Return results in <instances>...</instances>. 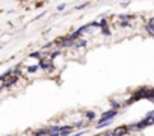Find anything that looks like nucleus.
<instances>
[{"instance_id": "ddd939ff", "label": "nucleus", "mask_w": 154, "mask_h": 136, "mask_svg": "<svg viewBox=\"0 0 154 136\" xmlns=\"http://www.w3.org/2000/svg\"><path fill=\"white\" fill-rule=\"evenodd\" d=\"M148 24H151V26H154V17H151V18L148 20Z\"/></svg>"}, {"instance_id": "7ed1b4c3", "label": "nucleus", "mask_w": 154, "mask_h": 136, "mask_svg": "<svg viewBox=\"0 0 154 136\" xmlns=\"http://www.w3.org/2000/svg\"><path fill=\"white\" fill-rule=\"evenodd\" d=\"M127 133H130L128 127H118V128H115L112 131V134H127Z\"/></svg>"}, {"instance_id": "423d86ee", "label": "nucleus", "mask_w": 154, "mask_h": 136, "mask_svg": "<svg viewBox=\"0 0 154 136\" xmlns=\"http://www.w3.org/2000/svg\"><path fill=\"white\" fill-rule=\"evenodd\" d=\"M38 70H41L39 68V63H33V65H29V68H27V73H36Z\"/></svg>"}, {"instance_id": "dca6fc26", "label": "nucleus", "mask_w": 154, "mask_h": 136, "mask_svg": "<svg viewBox=\"0 0 154 136\" xmlns=\"http://www.w3.org/2000/svg\"><path fill=\"white\" fill-rule=\"evenodd\" d=\"M152 119H154V118H152Z\"/></svg>"}, {"instance_id": "f257e3e1", "label": "nucleus", "mask_w": 154, "mask_h": 136, "mask_svg": "<svg viewBox=\"0 0 154 136\" xmlns=\"http://www.w3.org/2000/svg\"><path fill=\"white\" fill-rule=\"evenodd\" d=\"M47 128H48V134H54V136L74 133V125H51Z\"/></svg>"}, {"instance_id": "0eeeda50", "label": "nucleus", "mask_w": 154, "mask_h": 136, "mask_svg": "<svg viewBox=\"0 0 154 136\" xmlns=\"http://www.w3.org/2000/svg\"><path fill=\"white\" fill-rule=\"evenodd\" d=\"M118 18H119V21H131V20H133V15H128V14H121Z\"/></svg>"}, {"instance_id": "4468645a", "label": "nucleus", "mask_w": 154, "mask_h": 136, "mask_svg": "<svg viewBox=\"0 0 154 136\" xmlns=\"http://www.w3.org/2000/svg\"><path fill=\"white\" fill-rule=\"evenodd\" d=\"M127 6H128V2H122L121 3V8H127Z\"/></svg>"}, {"instance_id": "9b49d317", "label": "nucleus", "mask_w": 154, "mask_h": 136, "mask_svg": "<svg viewBox=\"0 0 154 136\" xmlns=\"http://www.w3.org/2000/svg\"><path fill=\"white\" fill-rule=\"evenodd\" d=\"M65 6H66L65 3H60V5L57 6V11H63V9H65Z\"/></svg>"}, {"instance_id": "39448f33", "label": "nucleus", "mask_w": 154, "mask_h": 136, "mask_svg": "<svg viewBox=\"0 0 154 136\" xmlns=\"http://www.w3.org/2000/svg\"><path fill=\"white\" fill-rule=\"evenodd\" d=\"M86 124H88V119L85 118V119H82V121H77V122H74L72 125H74V128H83Z\"/></svg>"}, {"instance_id": "1a4fd4ad", "label": "nucleus", "mask_w": 154, "mask_h": 136, "mask_svg": "<svg viewBox=\"0 0 154 136\" xmlns=\"http://www.w3.org/2000/svg\"><path fill=\"white\" fill-rule=\"evenodd\" d=\"M100 29H101V33H103V35H106V36H107V35H110V30H109V27H107V26H103V27H100Z\"/></svg>"}, {"instance_id": "9d476101", "label": "nucleus", "mask_w": 154, "mask_h": 136, "mask_svg": "<svg viewBox=\"0 0 154 136\" xmlns=\"http://www.w3.org/2000/svg\"><path fill=\"white\" fill-rule=\"evenodd\" d=\"M86 6H88V3H82V5H79V6H75V9H77V11H80V9H85Z\"/></svg>"}, {"instance_id": "f03ea898", "label": "nucleus", "mask_w": 154, "mask_h": 136, "mask_svg": "<svg viewBox=\"0 0 154 136\" xmlns=\"http://www.w3.org/2000/svg\"><path fill=\"white\" fill-rule=\"evenodd\" d=\"M118 115V109H109V110H106V112H103L101 115H100V118H98V121H106V119H113L115 116Z\"/></svg>"}, {"instance_id": "20e7f679", "label": "nucleus", "mask_w": 154, "mask_h": 136, "mask_svg": "<svg viewBox=\"0 0 154 136\" xmlns=\"http://www.w3.org/2000/svg\"><path fill=\"white\" fill-rule=\"evenodd\" d=\"M85 118H86L88 121H94V119L97 118V113H95L94 110H86V112H85Z\"/></svg>"}, {"instance_id": "2eb2a0df", "label": "nucleus", "mask_w": 154, "mask_h": 136, "mask_svg": "<svg viewBox=\"0 0 154 136\" xmlns=\"http://www.w3.org/2000/svg\"><path fill=\"white\" fill-rule=\"evenodd\" d=\"M0 48H2V47H0Z\"/></svg>"}, {"instance_id": "f8f14e48", "label": "nucleus", "mask_w": 154, "mask_h": 136, "mask_svg": "<svg viewBox=\"0 0 154 136\" xmlns=\"http://www.w3.org/2000/svg\"><path fill=\"white\" fill-rule=\"evenodd\" d=\"M5 88H6L5 82H3V80H0V91H2V89H5Z\"/></svg>"}, {"instance_id": "6e6552de", "label": "nucleus", "mask_w": 154, "mask_h": 136, "mask_svg": "<svg viewBox=\"0 0 154 136\" xmlns=\"http://www.w3.org/2000/svg\"><path fill=\"white\" fill-rule=\"evenodd\" d=\"M145 30L148 32V35H151V36H154V26H151V24H145Z\"/></svg>"}]
</instances>
